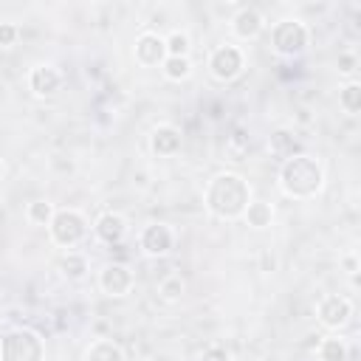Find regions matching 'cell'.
<instances>
[{
  "label": "cell",
  "instance_id": "1",
  "mask_svg": "<svg viewBox=\"0 0 361 361\" xmlns=\"http://www.w3.org/2000/svg\"><path fill=\"white\" fill-rule=\"evenodd\" d=\"M251 200V186L240 172H217L203 189L206 212L223 223L243 220V212Z\"/></svg>",
  "mask_w": 361,
  "mask_h": 361
},
{
  "label": "cell",
  "instance_id": "2",
  "mask_svg": "<svg viewBox=\"0 0 361 361\" xmlns=\"http://www.w3.org/2000/svg\"><path fill=\"white\" fill-rule=\"evenodd\" d=\"M276 183H279V192L290 200H299V203L313 200L324 189V166L316 155L299 152L279 164Z\"/></svg>",
  "mask_w": 361,
  "mask_h": 361
},
{
  "label": "cell",
  "instance_id": "3",
  "mask_svg": "<svg viewBox=\"0 0 361 361\" xmlns=\"http://www.w3.org/2000/svg\"><path fill=\"white\" fill-rule=\"evenodd\" d=\"M313 31L299 17H282L271 25V51L282 59H296L310 48Z\"/></svg>",
  "mask_w": 361,
  "mask_h": 361
},
{
  "label": "cell",
  "instance_id": "4",
  "mask_svg": "<svg viewBox=\"0 0 361 361\" xmlns=\"http://www.w3.org/2000/svg\"><path fill=\"white\" fill-rule=\"evenodd\" d=\"M0 361H45V338L34 327H11L0 336Z\"/></svg>",
  "mask_w": 361,
  "mask_h": 361
},
{
  "label": "cell",
  "instance_id": "5",
  "mask_svg": "<svg viewBox=\"0 0 361 361\" xmlns=\"http://www.w3.org/2000/svg\"><path fill=\"white\" fill-rule=\"evenodd\" d=\"M87 234H90L87 217L79 209H71V206L56 209L51 223H48V240L56 248H65V251H73L79 243H85Z\"/></svg>",
  "mask_w": 361,
  "mask_h": 361
},
{
  "label": "cell",
  "instance_id": "6",
  "mask_svg": "<svg viewBox=\"0 0 361 361\" xmlns=\"http://www.w3.org/2000/svg\"><path fill=\"white\" fill-rule=\"evenodd\" d=\"M206 68L212 73V79L217 82H234L243 71H245V51L234 42H223V45H214L209 51V59H206Z\"/></svg>",
  "mask_w": 361,
  "mask_h": 361
},
{
  "label": "cell",
  "instance_id": "7",
  "mask_svg": "<svg viewBox=\"0 0 361 361\" xmlns=\"http://www.w3.org/2000/svg\"><path fill=\"white\" fill-rule=\"evenodd\" d=\"M316 319H319V324H322L324 330L338 333V330H344V327L350 324V319H353V302H350L347 296H341V293H327V296H322L319 305H316Z\"/></svg>",
  "mask_w": 361,
  "mask_h": 361
},
{
  "label": "cell",
  "instance_id": "8",
  "mask_svg": "<svg viewBox=\"0 0 361 361\" xmlns=\"http://www.w3.org/2000/svg\"><path fill=\"white\" fill-rule=\"evenodd\" d=\"M138 248L141 254L152 257V259H161V257H169L172 248H175V231L169 223H147L141 231H138Z\"/></svg>",
  "mask_w": 361,
  "mask_h": 361
},
{
  "label": "cell",
  "instance_id": "9",
  "mask_svg": "<svg viewBox=\"0 0 361 361\" xmlns=\"http://www.w3.org/2000/svg\"><path fill=\"white\" fill-rule=\"evenodd\" d=\"M135 288V274L124 262H107L99 271V290L110 299H121Z\"/></svg>",
  "mask_w": 361,
  "mask_h": 361
},
{
  "label": "cell",
  "instance_id": "10",
  "mask_svg": "<svg viewBox=\"0 0 361 361\" xmlns=\"http://www.w3.org/2000/svg\"><path fill=\"white\" fill-rule=\"evenodd\" d=\"M28 90L37 96V99H51V96H56L59 90H62V82H65V76H62V71L56 68V65H51V62H39V65H34L31 71H28Z\"/></svg>",
  "mask_w": 361,
  "mask_h": 361
},
{
  "label": "cell",
  "instance_id": "11",
  "mask_svg": "<svg viewBox=\"0 0 361 361\" xmlns=\"http://www.w3.org/2000/svg\"><path fill=\"white\" fill-rule=\"evenodd\" d=\"M127 234H130V223H127V217L124 214H118V212H113V209H107V212H102L96 220H93V237L102 243V245H121L124 240H127Z\"/></svg>",
  "mask_w": 361,
  "mask_h": 361
},
{
  "label": "cell",
  "instance_id": "12",
  "mask_svg": "<svg viewBox=\"0 0 361 361\" xmlns=\"http://www.w3.org/2000/svg\"><path fill=\"white\" fill-rule=\"evenodd\" d=\"M265 25H268V23H265L262 11L254 8V6H240V8L234 11V17L228 20L231 37L240 39V42H254V39L265 31Z\"/></svg>",
  "mask_w": 361,
  "mask_h": 361
},
{
  "label": "cell",
  "instance_id": "13",
  "mask_svg": "<svg viewBox=\"0 0 361 361\" xmlns=\"http://www.w3.org/2000/svg\"><path fill=\"white\" fill-rule=\"evenodd\" d=\"M133 56L141 68H161L166 59V45L158 31H141L133 42Z\"/></svg>",
  "mask_w": 361,
  "mask_h": 361
},
{
  "label": "cell",
  "instance_id": "14",
  "mask_svg": "<svg viewBox=\"0 0 361 361\" xmlns=\"http://www.w3.org/2000/svg\"><path fill=\"white\" fill-rule=\"evenodd\" d=\"M180 147H183V133H180V127H175V124H169V121L152 127V133H149V149H152V155H158V158H172V155L180 152Z\"/></svg>",
  "mask_w": 361,
  "mask_h": 361
},
{
  "label": "cell",
  "instance_id": "15",
  "mask_svg": "<svg viewBox=\"0 0 361 361\" xmlns=\"http://www.w3.org/2000/svg\"><path fill=\"white\" fill-rule=\"evenodd\" d=\"M268 152H271L276 161H288V158L299 155L302 149H299V138H296V133L288 130V127L274 130V133L268 135Z\"/></svg>",
  "mask_w": 361,
  "mask_h": 361
},
{
  "label": "cell",
  "instance_id": "16",
  "mask_svg": "<svg viewBox=\"0 0 361 361\" xmlns=\"http://www.w3.org/2000/svg\"><path fill=\"white\" fill-rule=\"evenodd\" d=\"M82 361H127V355H124V347L118 341H113V338H96V341L87 344Z\"/></svg>",
  "mask_w": 361,
  "mask_h": 361
},
{
  "label": "cell",
  "instance_id": "17",
  "mask_svg": "<svg viewBox=\"0 0 361 361\" xmlns=\"http://www.w3.org/2000/svg\"><path fill=\"white\" fill-rule=\"evenodd\" d=\"M243 220L248 228H257V231H265L274 226V203L268 200H251L243 212Z\"/></svg>",
  "mask_w": 361,
  "mask_h": 361
},
{
  "label": "cell",
  "instance_id": "18",
  "mask_svg": "<svg viewBox=\"0 0 361 361\" xmlns=\"http://www.w3.org/2000/svg\"><path fill=\"white\" fill-rule=\"evenodd\" d=\"M59 274L68 282H82L90 274V262H87V257L82 251H65L59 257Z\"/></svg>",
  "mask_w": 361,
  "mask_h": 361
},
{
  "label": "cell",
  "instance_id": "19",
  "mask_svg": "<svg viewBox=\"0 0 361 361\" xmlns=\"http://www.w3.org/2000/svg\"><path fill=\"white\" fill-rule=\"evenodd\" d=\"M347 355H350L347 341L338 333L319 336V341H316V358L319 361H347Z\"/></svg>",
  "mask_w": 361,
  "mask_h": 361
},
{
  "label": "cell",
  "instance_id": "20",
  "mask_svg": "<svg viewBox=\"0 0 361 361\" xmlns=\"http://www.w3.org/2000/svg\"><path fill=\"white\" fill-rule=\"evenodd\" d=\"M338 107L347 116H358L361 113V82L358 79H347L338 87Z\"/></svg>",
  "mask_w": 361,
  "mask_h": 361
},
{
  "label": "cell",
  "instance_id": "21",
  "mask_svg": "<svg viewBox=\"0 0 361 361\" xmlns=\"http://www.w3.org/2000/svg\"><path fill=\"white\" fill-rule=\"evenodd\" d=\"M186 293V279L180 274H166L161 282H158V299L166 302V305H178Z\"/></svg>",
  "mask_w": 361,
  "mask_h": 361
},
{
  "label": "cell",
  "instance_id": "22",
  "mask_svg": "<svg viewBox=\"0 0 361 361\" xmlns=\"http://www.w3.org/2000/svg\"><path fill=\"white\" fill-rule=\"evenodd\" d=\"M161 73L166 82H186L192 76V59L189 56H166L161 65Z\"/></svg>",
  "mask_w": 361,
  "mask_h": 361
},
{
  "label": "cell",
  "instance_id": "23",
  "mask_svg": "<svg viewBox=\"0 0 361 361\" xmlns=\"http://www.w3.org/2000/svg\"><path fill=\"white\" fill-rule=\"evenodd\" d=\"M54 212H56V206H54L51 200H45V197H37V200H31V203L25 206V217H28L31 226H45V228H48Z\"/></svg>",
  "mask_w": 361,
  "mask_h": 361
},
{
  "label": "cell",
  "instance_id": "24",
  "mask_svg": "<svg viewBox=\"0 0 361 361\" xmlns=\"http://www.w3.org/2000/svg\"><path fill=\"white\" fill-rule=\"evenodd\" d=\"M164 45H166V56H189V51H192V39L180 28H172L164 37Z\"/></svg>",
  "mask_w": 361,
  "mask_h": 361
},
{
  "label": "cell",
  "instance_id": "25",
  "mask_svg": "<svg viewBox=\"0 0 361 361\" xmlns=\"http://www.w3.org/2000/svg\"><path fill=\"white\" fill-rule=\"evenodd\" d=\"M248 147H251V135L245 133V127H240V124H237V127L231 130V135H228V152L240 161V158L248 152Z\"/></svg>",
  "mask_w": 361,
  "mask_h": 361
},
{
  "label": "cell",
  "instance_id": "26",
  "mask_svg": "<svg viewBox=\"0 0 361 361\" xmlns=\"http://www.w3.org/2000/svg\"><path fill=\"white\" fill-rule=\"evenodd\" d=\"M338 73L341 76H347V79H355V71H358V54L353 51V48H347V51H341L338 54Z\"/></svg>",
  "mask_w": 361,
  "mask_h": 361
},
{
  "label": "cell",
  "instance_id": "27",
  "mask_svg": "<svg viewBox=\"0 0 361 361\" xmlns=\"http://www.w3.org/2000/svg\"><path fill=\"white\" fill-rule=\"evenodd\" d=\"M197 361H231V353H228V347H226V344L212 341V344H206V347L200 350Z\"/></svg>",
  "mask_w": 361,
  "mask_h": 361
},
{
  "label": "cell",
  "instance_id": "28",
  "mask_svg": "<svg viewBox=\"0 0 361 361\" xmlns=\"http://www.w3.org/2000/svg\"><path fill=\"white\" fill-rule=\"evenodd\" d=\"M20 39V25L14 23H0V48H14Z\"/></svg>",
  "mask_w": 361,
  "mask_h": 361
},
{
  "label": "cell",
  "instance_id": "29",
  "mask_svg": "<svg viewBox=\"0 0 361 361\" xmlns=\"http://www.w3.org/2000/svg\"><path fill=\"white\" fill-rule=\"evenodd\" d=\"M341 268L350 274V279L355 282V276H358V254L355 251H347L344 257H341Z\"/></svg>",
  "mask_w": 361,
  "mask_h": 361
},
{
  "label": "cell",
  "instance_id": "30",
  "mask_svg": "<svg viewBox=\"0 0 361 361\" xmlns=\"http://www.w3.org/2000/svg\"><path fill=\"white\" fill-rule=\"evenodd\" d=\"M6 178V164H3V158H0V180Z\"/></svg>",
  "mask_w": 361,
  "mask_h": 361
}]
</instances>
